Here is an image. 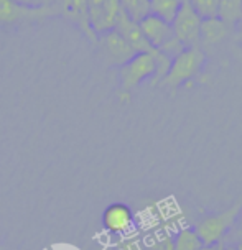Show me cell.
<instances>
[{
	"mask_svg": "<svg viewBox=\"0 0 242 250\" xmlns=\"http://www.w3.org/2000/svg\"><path fill=\"white\" fill-rule=\"evenodd\" d=\"M241 209L242 204L237 203L234 204V208L227 209V211L221 214H213V216L199 219L198 224L195 226V232L198 234V237L201 239V242H203L206 249L216 247L218 244L222 242V239L229 232L232 222H234Z\"/></svg>",
	"mask_w": 242,
	"mask_h": 250,
	"instance_id": "3",
	"label": "cell"
},
{
	"mask_svg": "<svg viewBox=\"0 0 242 250\" xmlns=\"http://www.w3.org/2000/svg\"><path fill=\"white\" fill-rule=\"evenodd\" d=\"M226 33H227V26L224 25L218 17L203 19V21H201V33H199L201 43L214 44V43H218L219 40H222L226 37Z\"/></svg>",
	"mask_w": 242,
	"mask_h": 250,
	"instance_id": "12",
	"label": "cell"
},
{
	"mask_svg": "<svg viewBox=\"0 0 242 250\" xmlns=\"http://www.w3.org/2000/svg\"><path fill=\"white\" fill-rule=\"evenodd\" d=\"M222 244H224V247L232 249V250H237L242 247V209L236 216L229 232L226 234V237L222 239Z\"/></svg>",
	"mask_w": 242,
	"mask_h": 250,
	"instance_id": "17",
	"label": "cell"
},
{
	"mask_svg": "<svg viewBox=\"0 0 242 250\" xmlns=\"http://www.w3.org/2000/svg\"><path fill=\"white\" fill-rule=\"evenodd\" d=\"M237 250H242V247H241V249H237Z\"/></svg>",
	"mask_w": 242,
	"mask_h": 250,
	"instance_id": "21",
	"label": "cell"
},
{
	"mask_svg": "<svg viewBox=\"0 0 242 250\" xmlns=\"http://www.w3.org/2000/svg\"><path fill=\"white\" fill-rule=\"evenodd\" d=\"M119 250H145V244H143L138 237H131V235H127V239H124L122 242H120Z\"/></svg>",
	"mask_w": 242,
	"mask_h": 250,
	"instance_id": "19",
	"label": "cell"
},
{
	"mask_svg": "<svg viewBox=\"0 0 242 250\" xmlns=\"http://www.w3.org/2000/svg\"><path fill=\"white\" fill-rule=\"evenodd\" d=\"M160 53V51H158ZM156 53V55H158ZM149 55V53H137L132 60H129L125 64L119 68V81L120 89H122L124 96H129V92L137 86H140L143 81L154 78L156 64H155V56Z\"/></svg>",
	"mask_w": 242,
	"mask_h": 250,
	"instance_id": "4",
	"label": "cell"
},
{
	"mask_svg": "<svg viewBox=\"0 0 242 250\" xmlns=\"http://www.w3.org/2000/svg\"><path fill=\"white\" fill-rule=\"evenodd\" d=\"M173 250H208L191 227H183L173 239Z\"/></svg>",
	"mask_w": 242,
	"mask_h": 250,
	"instance_id": "14",
	"label": "cell"
},
{
	"mask_svg": "<svg viewBox=\"0 0 242 250\" xmlns=\"http://www.w3.org/2000/svg\"><path fill=\"white\" fill-rule=\"evenodd\" d=\"M201 19H213L218 17L219 0H186Z\"/></svg>",
	"mask_w": 242,
	"mask_h": 250,
	"instance_id": "18",
	"label": "cell"
},
{
	"mask_svg": "<svg viewBox=\"0 0 242 250\" xmlns=\"http://www.w3.org/2000/svg\"><path fill=\"white\" fill-rule=\"evenodd\" d=\"M50 7H42V8H28L23 7L20 3H17L15 0H0V23H13L17 20L23 19H35V17H43V15H51Z\"/></svg>",
	"mask_w": 242,
	"mask_h": 250,
	"instance_id": "11",
	"label": "cell"
},
{
	"mask_svg": "<svg viewBox=\"0 0 242 250\" xmlns=\"http://www.w3.org/2000/svg\"><path fill=\"white\" fill-rule=\"evenodd\" d=\"M183 0H150V13L172 23L181 7Z\"/></svg>",
	"mask_w": 242,
	"mask_h": 250,
	"instance_id": "15",
	"label": "cell"
},
{
	"mask_svg": "<svg viewBox=\"0 0 242 250\" xmlns=\"http://www.w3.org/2000/svg\"><path fill=\"white\" fill-rule=\"evenodd\" d=\"M138 25H140L143 35H145V38L149 40L152 46L160 53H163V55H167L168 58H172V60L185 50L183 44L175 37L172 23H167L165 20L150 13Z\"/></svg>",
	"mask_w": 242,
	"mask_h": 250,
	"instance_id": "2",
	"label": "cell"
},
{
	"mask_svg": "<svg viewBox=\"0 0 242 250\" xmlns=\"http://www.w3.org/2000/svg\"><path fill=\"white\" fill-rule=\"evenodd\" d=\"M203 19L193 10V7L186 0L181 2L176 17L172 21V28L176 40L183 44V48H199V33Z\"/></svg>",
	"mask_w": 242,
	"mask_h": 250,
	"instance_id": "5",
	"label": "cell"
},
{
	"mask_svg": "<svg viewBox=\"0 0 242 250\" xmlns=\"http://www.w3.org/2000/svg\"><path fill=\"white\" fill-rule=\"evenodd\" d=\"M218 19L226 26L236 25L242 20V0H219Z\"/></svg>",
	"mask_w": 242,
	"mask_h": 250,
	"instance_id": "13",
	"label": "cell"
},
{
	"mask_svg": "<svg viewBox=\"0 0 242 250\" xmlns=\"http://www.w3.org/2000/svg\"><path fill=\"white\" fill-rule=\"evenodd\" d=\"M135 224L132 209L124 203H112L102 212V226L109 234L131 235Z\"/></svg>",
	"mask_w": 242,
	"mask_h": 250,
	"instance_id": "9",
	"label": "cell"
},
{
	"mask_svg": "<svg viewBox=\"0 0 242 250\" xmlns=\"http://www.w3.org/2000/svg\"><path fill=\"white\" fill-rule=\"evenodd\" d=\"M15 2L28 8H42V7H50L51 0H15Z\"/></svg>",
	"mask_w": 242,
	"mask_h": 250,
	"instance_id": "20",
	"label": "cell"
},
{
	"mask_svg": "<svg viewBox=\"0 0 242 250\" xmlns=\"http://www.w3.org/2000/svg\"><path fill=\"white\" fill-rule=\"evenodd\" d=\"M89 25L99 37L114 30L120 15V0H88Z\"/></svg>",
	"mask_w": 242,
	"mask_h": 250,
	"instance_id": "6",
	"label": "cell"
},
{
	"mask_svg": "<svg viewBox=\"0 0 242 250\" xmlns=\"http://www.w3.org/2000/svg\"><path fill=\"white\" fill-rule=\"evenodd\" d=\"M96 43H99L102 56H104V60L110 66H119L120 68V66L125 64L129 60H132L137 55L132 50L131 44L124 40L122 35L115 30H110L104 35H99Z\"/></svg>",
	"mask_w": 242,
	"mask_h": 250,
	"instance_id": "7",
	"label": "cell"
},
{
	"mask_svg": "<svg viewBox=\"0 0 242 250\" xmlns=\"http://www.w3.org/2000/svg\"><path fill=\"white\" fill-rule=\"evenodd\" d=\"M204 53L199 48H185L172 60L167 76L160 81L163 87L176 89L199 73L204 64Z\"/></svg>",
	"mask_w": 242,
	"mask_h": 250,
	"instance_id": "1",
	"label": "cell"
},
{
	"mask_svg": "<svg viewBox=\"0 0 242 250\" xmlns=\"http://www.w3.org/2000/svg\"><path fill=\"white\" fill-rule=\"evenodd\" d=\"M114 30L122 35L124 40L131 44L132 50L135 53H149V55H156V53H158V50H155L149 43V40L145 38L140 25L132 21L127 15H124L122 10H120V15H119Z\"/></svg>",
	"mask_w": 242,
	"mask_h": 250,
	"instance_id": "10",
	"label": "cell"
},
{
	"mask_svg": "<svg viewBox=\"0 0 242 250\" xmlns=\"http://www.w3.org/2000/svg\"><path fill=\"white\" fill-rule=\"evenodd\" d=\"M51 5L55 7L53 12L65 17L66 20L73 21L92 43L97 42V35L94 33L91 25H89L88 0H51Z\"/></svg>",
	"mask_w": 242,
	"mask_h": 250,
	"instance_id": "8",
	"label": "cell"
},
{
	"mask_svg": "<svg viewBox=\"0 0 242 250\" xmlns=\"http://www.w3.org/2000/svg\"><path fill=\"white\" fill-rule=\"evenodd\" d=\"M120 10L135 23L150 15V0H120Z\"/></svg>",
	"mask_w": 242,
	"mask_h": 250,
	"instance_id": "16",
	"label": "cell"
}]
</instances>
